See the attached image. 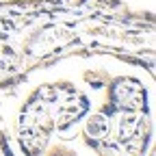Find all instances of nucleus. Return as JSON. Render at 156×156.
I'll return each mask as SVG.
<instances>
[{
    "mask_svg": "<svg viewBox=\"0 0 156 156\" xmlns=\"http://www.w3.org/2000/svg\"><path fill=\"white\" fill-rule=\"evenodd\" d=\"M89 98L72 83H48L37 87L17 115V141L22 152L37 156L48 152L54 132H65L85 119Z\"/></svg>",
    "mask_w": 156,
    "mask_h": 156,
    "instance_id": "obj_2",
    "label": "nucleus"
},
{
    "mask_svg": "<svg viewBox=\"0 0 156 156\" xmlns=\"http://www.w3.org/2000/svg\"><path fill=\"white\" fill-rule=\"evenodd\" d=\"M9 141H7V134L0 130V154H9Z\"/></svg>",
    "mask_w": 156,
    "mask_h": 156,
    "instance_id": "obj_5",
    "label": "nucleus"
},
{
    "mask_svg": "<svg viewBox=\"0 0 156 156\" xmlns=\"http://www.w3.org/2000/svg\"><path fill=\"white\" fill-rule=\"evenodd\" d=\"M152 136L150 106H126L106 102L83 126V141L98 154L139 156Z\"/></svg>",
    "mask_w": 156,
    "mask_h": 156,
    "instance_id": "obj_3",
    "label": "nucleus"
},
{
    "mask_svg": "<svg viewBox=\"0 0 156 156\" xmlns=\"http://www.w3.org/2000/svg\"><path fill=\"white\" fill-rule=\"evenodd\" d=\"M145 41H154L152 13L119 0L0 2V89L69 56L113 54L154 74V48Z\"/></svg>",
    "mask_w": 156,
    "mask_h": 156,
    "instance_id": "obj_1",
    "label": "nucleus"
},
{
    "mask_svg": "<svg viewBox=\"0 0 156 156\" xmlns=\"http://www.w3.org/2000/svg\"><path fill=\"white\" fill-rule=\"evenodd\" d=\"M85 80H87V83H91V85L98 89V87H104V85L108 83V74L100 72L98 76H93V72H87V74H85Z\"/></svg>",
    "mask_w": 156,
    "mask_h": 156,
    "instance_id": "obj_4",
    "label": "nucleus"
}]
</instances>
